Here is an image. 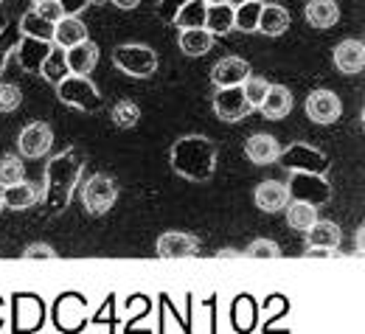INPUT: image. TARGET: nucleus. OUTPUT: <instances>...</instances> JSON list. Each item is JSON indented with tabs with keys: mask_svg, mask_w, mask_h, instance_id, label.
Here are the masks:
<instances>
[{
	"mask_svg": "<svg viewBox=\"0 0 365 334\" xmlns=\"http://www.w3.org/2000/svg\"><path fill=\"white\" fill-rule=\"evenodd\" d=\"M85 172V157L79 155L76 146H68L56 152L46 166V189H43V202L51 214L65 211L73 191L79 186V177Z\"/></svg>",
	"mask_w": 365,
	"mask_h": 334,
	"instance_id": "2",
	"label": "nucleus"
},
{
	"mask_svg": "<svg viewBox=\"0 0 365 334\" xmlns=\"http://www.w3.org/2000/svg\"><path fill=\"white\" fill-rule=\"evenodd\" d=\"M318 219V208L309 205V202H298V199H289V208H287V222L292 231H309V225Z\"/></svg>",
	"mask_w": 365,
	"mask_h": 334,
	"instance_id": "32",
	"label": "nucleus"
},
{
	"mask_svg": "<svg viewBox=\"0 0 365 334\" xmlns=\"http://www.w3.org/2000/svg\"><path fill=\"white\" fill-rule=\"evenodd\" d=\"M88 40V26L79 17H62L59 23H53V46L71 48Z\"/></svg>",
	"mask_w": 365,
	"mask_h": 334,
	"instance_id": "25",
	"label": "nucleus"
},
{
	"mask_svg": "<svg viewBox=\"0 0 365 334\" xmlns=\"http://www.w3.org/2000/svg\"><path fill=\"white\" fill-rule=\"evenodd\" d=\"M185 0H158V17L163 20V23H172V17H175V11L180 9Z\"/></svg>",
	"mask_w": 365,
	"mask_h": 334,
	"instance_id": "43",
	"label": "nucleus"
},
{
	"mask_svg": "<svg viewBox=\"0 0 365 334\" xmlns=\"http://www.w3.org/2000/svg\"><path fill=\"white\" fill-rule=\"evenodd\" d=\"M23 259L26 261H53L56 259V250L51 247V244H29L26 247V253H23Z\"/></svg>",
	"mask_w": 365,
	"mask_h": 334,
	"instance_id": "40",
	"label": "nucleus"
},
{
	"mask_svg": "<svg viewBox=\"0 0 365 334\" xmlns=\"http://www.w3.org/2000/svg\"><path fill=\"white\" fill-rule=\"evenodd\" d=\"M267 90H270V82H267L264 76H253V73H250V76L242 82V93H245L250 107H262Z\"/></svg>",
	"mask_w": 365,
	"mask_h": 334,
	"instance_id": "37",
	"label": "nucleus"
},
{
	"mask_svg": "<svg viewBox=\"0 0 365 334\" xmlns=\"http://www.w3.org/2000/svg\"><path fill=\"white\" fill-rule=\"evenodd\" d=\"M56 3L62 9V17H79L91 6V0H56Z\"/></svg>",
	"mask_w": 365,
	"mask_h": 334,
	"instance_id": "42",
	"label": "nucleus"
},
{
	"mask_svg": "<svg viewBox=\"0 0 365 334\" xmlns=\"http://www.w3.org/2000/svg\"><path fill=\"white\" fill-rule=\"evenodd\" d=\"M158 256L166 261H180V259H191L200 256V239L182 231H169L158 239Z\"/></svg>",
	"mask_w": 365,
	"mask_h": 334,
	"instance_id": "13",
	"label": "nucleus"
},
{
	"mask_svg": "<svg viewBox=\"0 0 365 334\" xmlns=\"http://www.w3.org/2000/svg\"><path fill=\"white\" fill-rule=\"evenodd\" d=\"M65 59H68V71L76 76H91L93 68L98 65V46L93 43L91 37L79 46L65 48Z\"/></svg>",
	"mask_w": 365,
	"mask_h": 334,
	"instance_id": "15",
	"label": "nucleus"
},
{
	"mask_svg": "<svg viewBox=\"0 0 365 334\" xmlns=\"http://www.w3.org/2000/svg\"><path fill=\"white\" fill-rule=\"evenodd\" d=\"M17 31H20V37H31V40H40V43H53V23L43 20L34 9L20 17Z\"/></svg>",
	"mask_w": 365,
	"mask_h": 334,
	"instance_id": "28",
	"label": "nucleus"
},
{
	"mask_svg": "<svg viewBox=\"0 0 365 334\" xmlns=\"http://www.w3.org/2000/svg\"><path fill=\"white\" fill-rule=\"evenodd\" d=\"M3 315H6V303H3V298H0V323H3Z\"/></svg>",
	"mask_w": 365,
	"mask_h": 334,
	"instance_id": "47",
	"label": "nucleus"
},
{
	"mask_svg": "<svg viewBox=\"0 0 365 334\" xmlns=\"http://www.w3.org/2000/svg\"><path fill=\"white\" fill-rule=\"evenodd\" d=\"M245 155H247L256 166H270V163L278 160L281 146H278V141H275L273 135L256 132V135H250V138L245 141Z\"/></svg>",
	"mask_w": 365,
	"mask_h": 334,
	"instance_id": "18",
	"label": "nucleus"
},
{
	"mask_svg": "<svg viewBox=\"0 0 365 334\" xmlns=\"http://www.w3.org/2000/svg\"><path fill=\"white\" fill-rule=\"evenodd\" d=\"M51 146H53V130L46 121H31L29 127H23L17 138V149L23 157H46Z\"/></svg>",
	"mask_w": 365,
	"mask_h": 334,
	"instance_id": "12",
	"label": "nucleus"
},
{
	"mask_svg": "<svg viewBox=\"0 0 365 334\" xmlns=\"http://www.w3.org/2000/svg\"><path fill=\"white\" fill-rule=\"evenodd\" d=\"M26 177V166L17 155H0V189L14 186Z\"/></svg>",
	"mask_w": 365,
	"mask_h": 334,
	"instance_id": "34",
	"label": "nucleus"
},
{
	"mask_svg": "<svg viewBox=\"0 0 365 334\" xmlns=\"http://www.w3.org/2000/svg\"><path fill=\"white\" fill-rule=\"evenodd\" d=\"M340 20V9L334 0H309L307 6V23L312 28H334Z\"/></svg>",
	"mask_w": 365,
	"mask_h": 334,
	"instance_id": "27",
	"label": "nucleus"
},
{
	"mask_svg": "<svg viewBox=\"0 0 365 334\" xmlns=\"http://www.w3.org/2000/svg\"><path fill=\"white\" fill-rule=\"evenodd\" d=\"M118 199V186L113 183V177L107 174H93L91 180L85 183V191H82V202L88 208V214L93 216H104Z\"/></svg>",
	"mask_w": 365,
	"mask_h": 334,
	"instance_id": "7",
	"label": "nucleus"
},
{
	"mask_svg": "<svg viewBox=\"0 0 365 334\" xmlns=\"http://www.w3.org/2000/svg\"><path fill=\"white\" fill-rule=\"evenodd\" d=\"M23 104V90L17 85H9V82H0V113H11Z\"/></svg>",
	"mask_w": 365,
	"mask_h": 334,
	"instance_id": "39",
	"label": "nucleus"
},
{
	"mask_svg": "<svg viewBox=\"0 0 365 334\" xmlns=\"http://www.w3.org/2000/svg\"><path fill=\"white\" fill-rule=\"evenodd\" d=\"M205 11H208V0H185L180 9L175 11L172 23L175 28H205Z\"/></svg>",
	"mask_w": 365,
	"mask_h": 334,
	"instance_id": "24",
	"label": "nucleus"
},
{
	"mask_svg": "<svg viewBox=\"0 0 365 334\" xmlns=\"http://www.w3.org/2000/svg\"><path fill=\"white\" fill-rule=\"evenodd\" d=\"M56 95L62 104L79 110V113H98L104 107V98L98 93V88L93 85L91 76H76L68 73L59 85H56Z\"/></svg>",
	"mask_w": 365,
	"mask_h": 334,
	"instance_id": "4",
	"label": "nucleus"
},
{
	"mask_svg": "<svg viewBox=\"0 0 365 334\" xmlns=\"http://www.w3.org/2000/svg\"><path fill=\"white\" fill-rule=\"evenodd\" d=\"M331 59H334V65H337L340 73H360L365 65L363 40H343V43H337Z\"/></svg>",
	"mask_w": 365,
	"mask_h": 334,
	"instance_id": "17",
	"label": "nucleus"
},
{
	"mask_svg": "<svg viewBox=\"0 0 365 334\" xmlns=\"http://www.w3.org/2000/svg\"><path fill=\"white\" fill-rule=\"evenodd\" d=\"M340 225L331 219H315L307 231V247H340Z\"/></svg>",
	"mask_w": 365,
	"mask_h": 334,
	"instance_id": "26",
	"label": "nucleus"
},
{
	"mask_svg": "<svg viewBox=\"0 0 365 334\" xmlns=\"http://www.w3.org/2000/svg\"><path fill=\"white\" fill-rule=\"evenodd\" d=\"M242 253H236V250H217V259H239Z\"/></svg>",
	"mask_w": 365,
	"mask_h": 334,
	"instance_id": "46",
	"label": "nucleus"
},
{
	"mask_svg": "<svg viewBox=\"0 0 365 334\" xmlns=\"http://www.w3.org/2000/svg\"><path fill=\"white\" fill-rule=\"evenodd\" d=\"M138 121H140V107H138L135 101L124 98V101H118V104L113 107V124H115L118 130H133Z\"/></svg>",
	"mask_w": 365,
	"mask_h": 334,
	"instance_id": "36",
	"label": "nucleus"
},
{
	"mask_svg": "<svg viewBox=\"0 0 365 334\" xmlns=\"http://www.w3.org/2000/svg\"><path fill=\"white\" fill-rule=\"evenodd\" d=\"M3 208H6V205H3V191H0V214H3Z\"/></svg>",
	"mask_w": 365,
	"mask_h": 334,
	"instance_id": "49",
	"label": "nucleus"
},
{
	"mask_svg": "<svg viewBox=\"0 0 365 334\" xmlns=\"http://www.w3.org/2000/svg\"><path fill=\"white\" fill-rule=\"evenodd\" d=\"M178 46L185 56H205L214 48V34L205 28H185V31H180Z\"/></svg>",
	"mask_w": 365,
	"mask_h": 334,
	"instance_id": "29",
	"label": "nucleus"
},
{
	"mask_svg": "<svg viewBox=\"0 0 365 334\" xmlns=\"http://www.w3.org/2000/svg\"><path fill=\"white\" fill-rule=\"evenodd\" d=\"M287 191H289V199L309 202L315 208L331 202V194H334L326 174H292L289 183H287Z\"/></svg>",
	"mask_w": 365,
	"mask_h": 334,
	"instance_id": "6",
	"label": "nucleus"
},
{
	"mask_svg": "<svg viewBox=\"0 0 365 334\" xmlns=\"http://www.w3.org/2000/svg\"><path fill=\"white\" fill-rule=\"evenodd\" d=\"M88 318V303L79 292H65L53 303V320L62 332H79Z\"/></svg>",
	"mask_w": 365,
	"mask_h": 334,
	"instance_id": "10",
	"label": "nucleus"
},
{
	"mask_svg": "<svg viewBox=\"0 0 365 334\" xmlns=\"http://www.w3.org/2000/svg\"><path fill=\"white\" fill-rule=\"evenodd\" d=\"M250 76V62L242 56H222L214 68H211V82L214 88H233L242 85Z\"/></svg>",
	"mask_w": 365,
	"mask_h": 334,
	"instance_id": "14",
	"label": "nucleus"
},
{
	"mask_svg": "<svg viewBox=\"0 0 365 334\" xmlns=\"http://www.w3.org/2000/svg\"><path fill=\"white\" fill-rule=\"evenodd\" d=\"M211 107L217 113V118L228 121V124H236L242 118H247V113L253 110L247 104V98L242 93V85H233V88H217L214 90V98H211Z\"/></svg>",
	"mask_w": 365,
	"mask_h": 334,
	"instance_id": "8",
	"label": "nucleus"
},
{
	"mask_svg": "<svg viewBox=\"0 0 365 334\" xmlns=\"http://www.w3.org/2000/svg\"><path fill=\"white\" fill-rule=\"evenodd\" d=\"M43 79L51 85H59L71 71H68V59H65V48L62 46H51L48 56L43 59V68H40Z\"/></svg>",
	"mask_w": 365,
	"mask_h": 334,
	"instance_id": "30",
	"label": "nucleus"
},
{
	"mask_svg": "<svg viewBox=\"0 0 365 334\" xmlns=\"http://www.w3.org/2000/svg\"><path fill=\"white\" fill-rule=\"evenodd\" d=\"M340 113H343V101H340V95L334 93V90L318 88V90H312L309 98H307V115L315 124H320V127L334 124L340 118Z\"/></svg>",
	"mask_w": 365,
	"mask_h": 334,
	"instance_id": "11",
	"label": "nucleus"
},
{
	"mask_svg": "<svg viewBox=\"0 0 365 334\" xmlns=\"http://www.w3.org/2000/svg\"><path fill=\"white\" fill-rule=\"evenodd\" d=\"M253 202H256V208H262L267 214H278V211L287 208L289 191H287L284 183H278V180H264V183H259L256 191H253Z\"/></svg>",
	"mask_w": 365,
	"mask_h": 334,
	"instance_id": "16",
	"label": "nucleus"
},
{
	"mask_svg": "<svg viewBox=\"0 0 365 334\" xmlns=\"http://www.w3.org/2000/svg\"><path fill=\"white\" fill-rule=\"evenodd\" d=\"M31 3H40V0H31Z\"/></svg>",
	"mask_w": 365,
	"mask_h": 334,
	"instance_id": "51",
	"label": "nucleus"
},
{
	"mask_svg": "<svg viewBox=\"0 0 365 334\" xmlns=\"http://www.w3.org/2000/svg\"><path fill=\"white\" fill-rule=\"evenodd\" d=\"M11 320H14V329L17 332H37L46 320V306L37 295H14L11 301Z\"/></svg>",
	"mask_w": 365,
	"mask_h": 334,
	"instance_id": "9",
	"label": "nucleus"
},
{
	"mask_svg": "<svg viewBox=\"0 0 365 334\" xmlns=\"http://www.w3.org/2000/svg\"><path fill=\"white\" fill-rule=\"evenodd\" d=\"M292 104H295L292 101V90L287 85H270V90H267L264 101H262V113L270 121H281V118H287L292 113Z\"/></svg>",
	"mask_w": 365,
	"mask_h": 334,
	"instance_id": "21",
	"label": "nucleus"
},
{
	"mask_svg": "<svg viewBox=\"0 0 365 334\" xmlns=\"http://www.w3.org/2000/svg\"><path fill=\"white\" fill-rule=\"evenodd\" d=\"M34 11L43 20H48V23H59L62 20V9H59L56 0H40V3H34Z\"/></svg>",
	"mask_w": 365,
	"mask_h": 334,
	"instance_id": "41",
	"label": "nucleus"
},
{
	"mask_svg": "<svg viewBox=\"0 0 365 334\" xmlns=\"http://www.w3.org/2000/svg\"><path fill=\"white\" fill-rule=\"evenodd\" d=\"M113 65L133 79H149L158 71V53L155 48L143 46V43H124L113 51Z\"/></svg>",
	"mask_w": 365,
	"mask_h": 334,
	"instance_id": "5",
	"label": "nucleus"
},
{
	"mask_svg": "<svg viewBox=\"0 0 365 334\" xmlns=\"http://www.w3.org/2000/svg\"><path fill=\"white\" fill-rule=\"evenodd\" d=\"M40 202V189L34 183H14V186H6L3 189V205L11 208V211H29L31 205Z\"/></svg>",
	"mask_w": 365,
	"mask_h": 334,
	"instance_id": "22",
	"label": "nucleus"
},
{
	"mask_svg": "<svg viewBox=\"0 0 365 334\" xmlns=\"http://www.w3.org/2000/svg\"><path fill=\"white\" fill-rule=\"evenodd\" d=\"M169 163L175 169V174L188 180V183H205L214 177L217 163H220V149L217 143L205 135H182L172 143L169 152Z\"/></svg>",
	"mask_w": 365,
	"mask_h": 334,
	"instance_id": "1",
	"label": "nucleus"
},
{
	"mask_svg": "<svg viewBox=\"0 0 365 334\" xmlns=\"http://www.w3.org/2000/svg\"><path fill=\"white\" fill-rule=\"evenodd\" d=\"M110 3H115L118 9H138L140 0H110Z\"/></svg>",
	"mask_w": 365,
	"mask_h": 334,
	"instance_id": "45",
	"label": "nucleus"
},
{
	"mask_svg": "<svg viewBox=\"0 0 365 334\" xmlns=\"http://www.w3.org/2000/svg\"><path fill=\"white\" fill-rule=\"evenodd\" d=\"M337 256V247H307L304 250V259H334Z\"/></svg>",
	"mask_w": 365,
	"mask_h": 334,
	"instance_id": "44",
	"label": "nucleus"
},
{
	"mask_svg": "<svg viewBox=\"0 0 365 334\" xmlns=\"http://www.w3.org/2000/svg\"><path fill=\"white\" fill-rule=\"evenodd\" d=\"M20 43V31H17V23H3L0 26V79L9 68V62L14 59V51Z\"/></svg>",
	"mask_w": 365,
	"mask_h": 334,
	"instance_id": "33",
	"label": "nucleus"
},
{
	"mask_svg": "<svg viewBox=\"0 0 365 334\" xmlns=\"http://www.w3.org/2000/svg\"><path fill=\"white\" fill-rule=\"evenodd\" d=\"M245 256L247 259H267V261H273V259H278L281 256V247L275 244L273 239H253L247 247H245Z\"/></svg>",
	"mask_w": 365,
	"mask_h": 334,
	"instance_id": "38",
	"label": "nucleus"
},
{
	"mask_svg": "<svg viewBox=\"0 0 365 334\" xmlns=\"http://www.w3.org/2000/svg\"><path fill=\"white\" fill-rule=\"evenodd\" d=\"M51 46H53V43H40V40H31V37H20L17 51H14V59L20 62L23 71L34 73V71L43 68V59L48 56Z\"/></svg>",
	"mask_w": 365,
	"mask_h": 334,
	"instance_id": "20",
	"label": "nucleus"
},
{
	"mask_svg": "<svg viewBox=\"0 0 365 334\" xmlns=\"http://www.w3.org/2000/svg\"><path fill=\"white\" fill-rule=\"evenodd\" d=\"M205 31H211L214 37H225L233 31V6L225 0H214L208 3L205 11Z\"/></svg>",
	"mask_w": 365,
	"mask_h": 334,
	"instance_id": "23",
	"label": "nucleus"
},
{
	"mask_svg": "<svg viewBox=\"0 0 365 334\" xmlns=\"http://www.w3.org/2000/svg\"><path fill=\"white\" fill-rule=\"evenodd\" d=\"M225 3H230V6H239V3H250V0H225Z\"/></svg>",
	"mask_w": 365,
	"mask_h": 334,
	"instance_id": "48",
	"label": "nucleus"
},
{
	"mask_svg": "<svg viewBox=\"0 0 365 334\" xmlns=\"http://www.w3.org/2000/svg\"><path fill=\"white\" fill-rule=\"evenodd\" d=\"M264 0H250V3H239L233 6V28L242 34H253L259 28V11H262Z\"/></svg>",
	"mask_w": 365,
	"mask_h": 334,
	"instance_id": "31",
	"label": "nucleus"
},
{
	"mask_svg": "<svg viewBox=\"0 0 365 334\" xmlns=\"http://www.w3.org/2000/svg\"><path fill=\"white\" fill-rule=\"evenodd\" d=\"M278 160L289 174H329V169H331L329 155L318 146L304 141H295L287 149H281Z\"/></svg>",
	"mask_w": 365,
	"mask_h": 334,
	"instance_id": "3",
	"label": "nucleus"
},
{
	"mask_svg": "<svg viewBox=\"0 0 365 334\" xmlns=\"http://www.w3.org/2000/svg\"><path fill=\"white\" fill-rule=\"evenodd\" d=\"M233 323L242 332H250L253 329V323H256V303H253L250 295L236 298V303H233Z\"/></svg>",
	"mask_w": 365,
	"mask_h": 334,
	"instance_id": "35",
	"label": "nucleus"
},
{
	"mask_svg": "<svg viewBox=\"0 0 365 334\" xmlns=\"http://www.w3.org/2000/svg\"><path fill=\"white\" fill-rule=\"evenodd\" d=\"M289 23L292 20H289V11L284 6H278V3H262L259 28L256 31H262L264 37H281V34H287Z\"/></svg>",
	"mask_w": 365,
	"mask_h": 334,
	"instance_id": "19",
	"label": "nucleus"
},
{
	"mask_svg": "<svg viewBox=\"0 0 365 334\" xmlns=\"http://www.w3.org/2000/svg\"><path fill=\"white\" fill-rule=\"evenodd\" d=\"M91 3H107V0H91Z\"/></svg>",
	"mask_w": 365,
	"mask_h": 334,
	"instance_id": "50",
	"label": "nucleus"
}]
</instances>
